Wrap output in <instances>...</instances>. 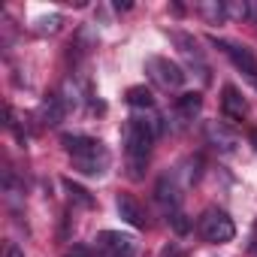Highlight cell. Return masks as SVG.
<instances>
[{
    "label": "cell",
    "instance_id": "5b68a950",
    "mask_svg": "<svg viewBox=\"0 0 257 257\" xmlns=\"http://www.w3.org/2000/svg\"><path fill=\"white\" fill-rule=\"evenodd\" d=\"M218 49H224V55L233 61V67L257 88V58H254V52L248 49V46H239V43H227V40H212Z\"/></svg>",
    "mask_w": 257,
    "mask_h": 257
},
{
    "label": "cell",
    "instance_id": "5bb4252c",
    "mask_svg": "<svg viewBox=\"0 0 257 257\" xmlns=\"http://www.w3.org/2000/svg\"><path fill=\"white\" fill-rule=\"evenodd\" d=\"M197 13L209 22V25H224L227 19V0H206V4H197Z\"/></svg>",
    "mask_w": 257,
    "mask_h": 257
},
{
    "label": "cell",
    "instance_id": "cb8c5ba5",
    "mask_svg": "<svg viewBox=\"0 0 257 257\" xmlns=\"http://www.w3.org/2000/svg\"><path fill=\"white\" fill-rule=\"evenodd\" d=\"M248 22L257 25V0H248Z\"/></svg>",
    "mask_w": 257,
    "mask_h": 257
},
{
    "label": "cell",
    "instance_id": "d6986e66",
    "mask_svg": "<svg viewBox=\"0 0 257 257\" xmlns=\"http://www.w3.org/2000/svg\"><path fill=\"white\" fill-rule=\"evenodd\" d=\"M7 118H10V121H7V127H10V131L25 143V140H28V124H25V118H22L16 109H7Z\"/></svg>",
    "mask_w": 257,
    "mask_h": 257
},
{
    "label": "cell",
    "instance_id": "52a82bcc",
    "mask_svg": "<svg viewBox=\"0 0 257 257\" xmlns=\"http://www.w3.org/2000/svg\"><path fill=\"white\" fill-rule=\"evenodd\" d=\"M97 248L115 257H134L137 254V239L131 233H118V230H103L97 236Z\"/></svg>",
    "mask_w": 257,
    "mask_h": 257
},
{
    "label": "cell",
    "instance_id": "7a4b0ae2",
    "mask_svg": "<svg viewBox=\"0 0 257 257\" xmlns=\"http://www.w3.org/2000/svg\"><path fill=\"white\" fill-rule=\"evenodd\" d=\"M64 149L73 158V167L85 176H103L109 170V149L94 140V137H82V134H64Z\"/></svg>",
    "mask_w": 257,
    "mask_h": 257
},
{
    "label": "cell",
    "instance_id": "7c38bea8",
    "mask_svg": "<svg viewBox=\"0 0 257 257\" xmlns=\"http://www.w3.org/2000/svg\"><path fill=\"white\" fill-rule=\"evenodd\" d=\"M206 140H209L218 152H224V155L236 152V146H239L236 134H233V131H227L221 121H209V124H206Z\"/></svg>",
    "mask_w": 257,
    "mask_h": 257
},
{
    "label": "cell",
    "instance_id": "44dd1931",
    "mask_svg": "<svg viewBox=\"0 0 257 257\" xmlns=\"http://www.w3.org/2000/svg\"><path fill=\"white\" fill-rule=\"evenodd\" d=\"M170 224H173L176 233H188V230H191V221H188V215H185L182 209H179L176 215H170Z\"/></svg>",
    "mask_w": 257,
    "mask_h": 257
},
{
    "label": "cell",
    "instance_id": "ffe728a7",
    "mask_svg": "<svg viewBox=\"0 0 257 257\" xmlns=\"http://www.w3.org/2000/svg\"><path fill=\"white\" fill-rule=\"evenodd\" d=\"M227 19L248 22V0H227Z\"/></svg>",
    "mask_w": 257,
    "mask_h": 257
},
{
    "label": "cell",
    "instance_id": "4fadbf2b",
    "mask_svg": "<svg viewBox=\"0 0 257 257\" xmlns=\"http://www.w3.org/2000/svg\"><path fill=\"white\" fill-rule=\"evenodd\" d=\"M200 109H203V97H200L197 91H191V94H182V97L176 100L173 115L179 118V124H188V121H194V118L200 115Z\"/></svg>",
    "mask_w": 257,
    "mask_h": 257
},
{
    "label": "cell",
    "instance_id": "9a60e30c",
    "mask_svg": "<svg viewBox=\"0 0 257 257\" xmlns=\"http://www.w3.org/2000/svg\"><path fill=\"white\" fill-rule=\"evenodd\" d=\"M200 167H203V161H200V158H188L182 167H176V170H173V176L182 182V188H191V185L200 179Z\"/></svg>",
    "mask_w": 257,
    "mask_h": 257
},
{
    "label": "cell",
    "instance_id": "30bf717a",
    "mask_svg": "<svg viewBox=\"0 0 257 257\" xmlns=\"http://www.w3.org/2000/svg\"><path fill=\"white\" fill-rule=\"evenodd\" d=\"M221 112H224V118H230V121H242V118L248 115V100L239 94V88L224 85V91H221Z\"/></svg>",
    "mask_w": 257,
    "mask_h": 257
},
{
    "label": "cell",
    "instance_id": "e0dca14e",
    "mask_svg": "<svg viewBox=\"0 0 257 257\" xmlns=\"http://www.w3.org/2000/svg\"><path fill=\"white\" fill-rule=\"evenodd\" d=\"M34 31H37L40 37H46V34H58V31H61V16H58V13H52V16H40V19L34 22Z\"/></svg>",
    "mask_w": 257,
    "mask_h": 257
},
{
    "label": "cell",
    "instance_id": "ba28073f",
    "mask_svg": "<svg viewBox=\"0 0 257 257\" xmlns=\"http://www.w3.org/2000/svg\"><path fill=\"white\" fill-rule=\"evenodd\" d=\"M170 37H173V43L179 46V52L185 55V61H188V64H191L203 79H209V64H206L203 52L197 49V40H194V37H188V34H182V31H173Z\"/></svg>",
    "mask_w": 257,
    "mask_h": 257
},
{
    "label": "cell",
    "instance_id": "8fae6325",
    "mask_svg": "<svg viewBox=\"0 0 257 257\" xmlns=\"http://www.w3.org/2000/svg\"><path fill=\"white\" fill-rule=\"evenodd\" d=\"M115 209H118V215L131 224V227H137V230H146V212H143V206L137 203V197H131V194H118L115 197Z\"/></svg>",
    "mask_w": 257,
    "mask_h": 257
},
{
    "label": "cell",
    "instance_id": "603a6c76",
    "mask_svg": "<svg viewBox=\"0 0 257 257\" xmlns=\"http://www.w3.org/2000/svg\"><path fill=\"white\" fill-rule=\"evenodd\" d=\"M4 257H25V251H22L16 242H7V245H4Z\"/></svg>",
    "mask_w": 257,
    "mask_h": 257
},
{
    "label": "cell",
    "instance_id": "7402d4cb",
    "mask_svg": "<svg viewBox=\"0 0 257 257\" xmlns=\"http://www.w3.org/2000/svg\"><path fill=\"white\" fill-rule=\"evenodd\" d=\"M161 257H185V248H182L179 242H170V245L161 251Z\"/></svg>",
    "mask_w": 257,
    "mask_h": 257
},
{
    "label": "cell",
    "instance_id": "8992f818",
    "mask_svg": "<svg viewBox=\"0 0 257 257\" xmlns=\"http://www.w3.org/2000/svg\"><path fill=\"white\" fill-rule=\"evenodd\" d=\"M182 191H185V188H182V182H179L173 173H167V176L158 179V185H155V200H158V206L164 209L167 218L182 209Z\"/></svg>",
    "mask_w": 257,
    "mask_h": 257
},
{
    "label": "cell",
    "instance_id": "277c9868",
    "mask_svg": "<svg viewBox=\"0 0 257 257\" xmlns=\"http://www.w3.org/2000/svg\"><path fill=\"white\" fill-rule=\"evenodd\" d=\"M146 73H149V79L158 85V88H164V91H179L182 85H185V70L176 64V61H170V58H149L146 61Z\"/></svg>",
    "mask_w": 257,
    "mask_h": 257
},
{
    "label": "cell",
    "instance_id": "ac0fdd59",
    "mask_svg": "<svg viewBox=\"0 0 257 257\" xmlns=\"http://www.w3.org/2000/svg\"><path fill=\"white\" fill-rule=\"evenodd\" d=\"M64 188H67V194H70V200H73V203H79V206H85V209H91V206H94V197H91L82 185H76V182H70V179H67V182H64Z\"/></svg>",
    "mask_w": 257,
    "mask_h": 257
},
{
    "label": "cell",
    "instance_id": "9c48e42d",
    "mask_svg": "<svg viewBox=\"0 0 257 257\" xmlns=\"http://www.w3.org/2000/svg\"><path fill=\"white\" fill-rule=\"evenodd\" d=\"M64 115H67V106H64L61 94H49V97H43L40 106H37V121H40L43 127H58V124L64 121Z\"/></svg>",
    "mask_w": 257,
    "mask_h": 257
},
{
    "label": "cell",
    "instance_id": "3957f363",
    "mask_svg": "<svg viewBox=\"0 0 257 257\" xmlns=\"http://www.w3.org/2000/svg\"><path fill=\"white\" fill-rule=\"evenodd\" d=\"M197 230L209 245H224L236 236V224L224 209H206L197 221Z\"/></svg>",
    "mask_w": 257,
    "mask_h": 257
},
{
    "label": "cell",
    "instance_id": "6da1fadb",
    "mask_svg": "<svg viewBox=\"0 0 257 257\" xmlns=\"http://www.w3.org/2000/svg\"><path fill=\"white\" fill-rule=\"evenodd\" d=\"M164 134L161 115L155 112H140L127 121L124 127V158H127V173L131 179H143L146 167H149V155H152V143Z\"/></svg>",
    "mask_w": 257,
    "mask_h": 257
},
{
    "label": "cell",
    "instance_id": "2e32d148",
    "mask_svg": "<svg viewBox=\"0 0 257 257\" xmlns=\"http://www.w3.org/2000/svg\"><path fill=\"white\" fill-rule=\"evenodd\" d=\"M127 103H131L134 109H149L152 112V106H155V97H152V91L149 88H143V85H137V88H131L127 91Z\"/></svg>",
    "mask_w": 257,
    "mask_h": 257
}]
</instances>
